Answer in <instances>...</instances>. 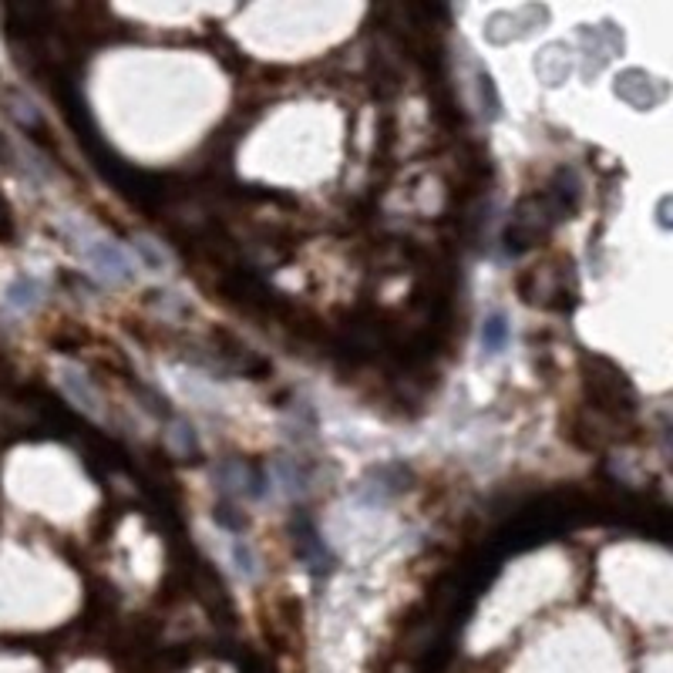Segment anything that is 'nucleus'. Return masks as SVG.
<instances>
[{"mask_svg": "<svg viewBox=\"0 0 673 673\" xmlns=\"http://www.w3.org/2000/svg\"><path fill=\"white\" fill-rule=\"evenodd\" d=\"M545 21H549V8L526 4V8H516V11H495L485 21L482 31H485L489 45H512V41H522V37H529Z\"/></svg>", "mask_w": 673, "mask_h": 673, "instance_id": "1", "label": "nucleus"}, {"mask_svg": "<svg viewBox=\"0 0 673 673\" xmlns=\"http://www.w3.org/2000/svg\"><path fill=\"white\" fill-rule=\"evenodd\" d=\"M576 68V51L566 41H552L536 58V74L545 88H560Z\"/></svg>", "mask_w": 673, "mask_h": 673, "instance_id": "4", "label": "nucleus"}, {"mask_svg": "<svg viewBox=\"0 0 673 673\" xmlns=\"http://www.w3.org/2000/svg\"><path fill=\"white\" fill-rule=\"evenodd\" d=\"M508 337H512V331H508V316H505L502 310L489 313V316H485V324H482V347H485L489 358H495V353H502V350L508 347Z\"/></svg>", "mask_w": 673, "mask_h": 673, "instance_id": "6", "label": "nucleus"}, {"mask_svg": "<svg viewBox=\"0 0 673 673\" xmlns=\"http://www.w3.org/2000/svg\"><path fill=\"white\" fill-rule=\"evenodd\" d=\"M613 92H616V98H623L629 108H637V111H650V108L663 105L666 95H670L663 77H657V74H650V71H644V68H626V71H620Z\"/></svg>", "mask_w": 673, "mask_h": 673, "instance_id": "2", "label": "nucleus"}, {"mask_svg": "<svg viewBox=\"0 0 673 673\" xmlns=\"http://www.w3.org/2000/svg\"><path fill=\"white\" fill-rule=\"evenodd\" d=\"M579 41H582V55L589 58L586 61V77L600 74L620 51H623V31L613 24V21H603V24H586L579 31Z\"/></svg>", "mask_w": 673, "mask_h": 673, "instance_id": "3", "label": "nucleus"}, {"mask_svg": "<svg viewBox=\"0 0 673 673\" xmlns=\"http://www.w3.org/2000/svg\"><path fill=\"white\" fill-rule=\"evenodd\" d=\"M92 266H95L101 276H108V280H129V276H132L129 256L118 250V247H111V243H98V247L92 250Z\"/></svg>", "mask_w": 673, "mask_h": 673, "instance_id": "5", "label": "nucleus"}, {"mask_svg": "<svg viewBox=\"0 0 673 673\" xmlns=\"http://www.w3.org/2000/svg\"><path fill=\"white\" fill-rule=\"evenodd\" d=\"M232 560H236V569H240L243 576H253V573H256V566H253V552H250V545H247L243 539H236V542H232Z\"/></svg>", "mask_w": 673, "mask_h": 673, "instance_id": "7", "label": "nucleus"}]
</instances>
